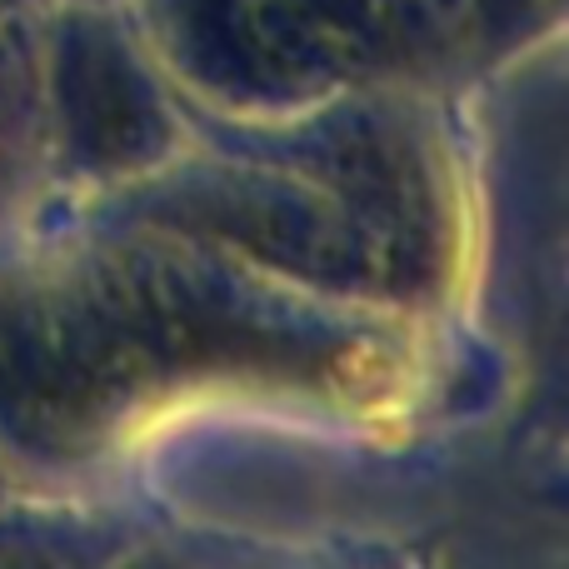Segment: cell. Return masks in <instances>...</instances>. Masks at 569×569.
I'll return each instance as SVG.
<instances>
[]
</instances>
